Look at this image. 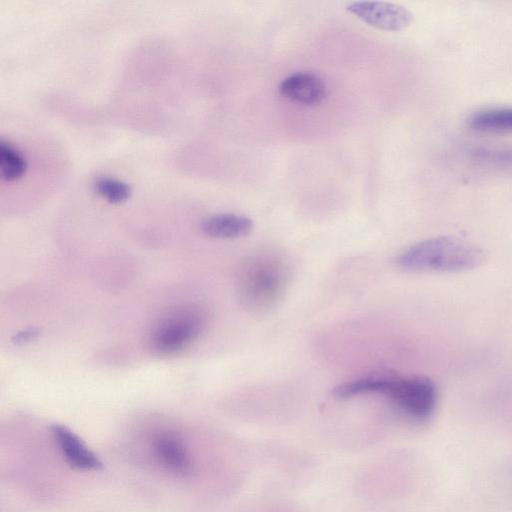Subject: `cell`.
I'll use <instances>...</instances> for the list:
<instances>
[{
  "instance_id": "cell-4",
  "label": "cell",
  "mask_w": 512,
  "mask_h": 512,
  "mask_svg": "<svg viewBox=\"0 0 512 512\" xmlns=\"http://www.w3.org/2000/svg\"><path fill=\"white\" fill-rule=\"evenodd\" d=\"M203 317L190 308L176 309L154 326L151 336V348L159 354L177 353L190 345L203 329Z\"/></svg>"
},
{
  "instance_id": "cell-6",
  "label": "cell",
  "mask_w": 512,
  "mask_h": 512,
  "mask_svg": "<svg viewBox=\"0 0 512 512\" xmlns=\"http://www.w3.org/2000/svg\"><path fill=\"white\" fill-rule=\"evenodd\" d=\"M51 434L61 455L71 467L84 471L98 470L102 467L98 456L66 426L52 425Z\"/></svg>"
},
{
  "instance_id": "cell-12",
  "label": "cell",
  "mask_w": 512,
  "mask_h": 512,
  "mask_svg": "<svg viewBox=\"0 0 512 512\" xmlns=\"http://www.w3.org/2000/svg\"><path fill=\"white\" fill-rule=\"evenodd\" d=\"M92 190L111 204L124 203L132 194V188L127 182L107 175L96 177L92 182Z\"/></svg>"
},
{
  "instance_id": "cell-3",
  "label": "cell",
  "mask_w": 512,
  "mask_h": 512,
  "mask_svg": "<svg viewBox=\"0 0 512 512\" xmlns=\"http://www.w3.org/2000/svg\"><path fill=\"white\" fill-rule=\"evenodd\" d=\"M286 263L277 255L261 254L251 258L240 275V295L244 305L254 312L272 308L288 283Z\"/></svg>"
},
{
  "instance_id": "cell-9",
  "label": "cell",
  "mask_w": 512,
  "mask_h": 512,
  "mask_svg": "<svg viewBox=\"0 0 512 512\" xmlns=\"http://www.w3.org/2000/svg\"><path fill=\"white\" fill-rule=\"evenodd\" d=\"M253 222L246 216L221 213L206 218L201 223L202 232L213 238L235 239L248 235Z\"/></svg>"
},
{
  "instance_id": "cell-5",
  "label": "cell",
  "mask_w": 512,
  "mask_h": 512,
  "mask_svg": "<svg viewBox=\"0 0 512 512\" xmlns=\"http://www.w3.org/2000/svg\"><path fill=\"white\" fill-rule=\"evenodd\" d=\"M346 9L363 22L379 29L399 31L413 21V14L405 7L383 1H357Z\"/></svg>"
},
{
  "instance_id": "cell-7",
  "label": "cell",
  "mask_w": 512,
  "mask_h": 512,
  "mask_svg": "<svg viewBox=\"0 0 512 512\" xmlns=\"http://www.w3.org/2000/svg\"><path fill=\"white\" fill-rule=\"evenodd\" d=\"M152 451L159 464L169 472L177 476H186L191 472L192 462L188 450L174 435L160 434L155 437Z\"/></svg>"
},
{
  "instance_id": "cell-11",
  "label": "cell",
  "mask_w": 512,
  "mask_h": 512,
  "mask_svg": "<svg viewBox=\"0 0 512 512\" xmlns=\"http://www.w3.org/2000/svg\"><path fill=\"white\" fill-rule=\"evenodd\" d=\"M28 169L24 153L10 141H0V177L3 181L14 182L23 178Z\"/></svg>"
},
{
  "instance_id": "cell-10",
  "label": "cell",
  "mask_w": 512,
  "mask_h": 512,
  "mask_svg": "<svg viewBox=\"0 0 512 512\" xmlns=\"http://www.w3.org/2000/svg\"><path fill=\"white\" fill-rule=\"evenodd\" d=\"M469 126L481 132H512V107L487 108L468 118Z\"/></svg>"
},
{
  "instance_id": "cell-2",
  "label": "cell",
  "mask_w": 512,
  "mask_h": 512,
  "mask_svg": "<svg viewBox=\"0 0 512 512\" xmlns=\"http://www.w3.org/2000/svg\"><path fill=\"white\" fill-rule=\"evenodd\" d=\"M356 390L360 395L384 394L407 416L418 421L430 418L437 404V388L425 376L376 373L358 379Z\"/></svg>"
},
{
  "instance_id": "cell-8",
  "label": "cell",
  "mask_w": 512,
  "mask_h": 512,
  "mask_svg": "<svg viewBox=\"0 0 512 512\" xmlns=\"http://www.w3.org/2000/svg\"><path fill=\"white\" fill-rule=\"evenodd\" d=\"M279 92L293 102L316 105L325 98L326 87L315 74L300 72L283 79L279 85Z\"/></svg>"
},
{
  "instance_id": "cell-1",
  "label": "cell",
  "mask_w": 512,
  "mask_h": 512,
  "mask_svg": "<svg viewBox=\"0 0 512 512\" xmlns=\"http://www.w3.org/2000/svg\"><path fill=\"white\" fill-rule=\"evenodd\" d=\"M485 258V252L476 245L438 236L408 247L397 256L396 263L409 271L457 272L475 268Z\"/></svg>"
},
{
  "instance_id": "cell-13",
  "label": "cell",
  "mask_w": 512,
  "mask_h": 512,
  "mask_svg": "<svg viewBox=\"0 0 512 512\" xmlns=\"http://www.w3.org/2000/svg\"><path fill=\"white\" fill-rule=\"evenodd\" d=\"M37 335V332L33 329L21 332L16 337L17 343H26L32 339H34Z\"/></svg>"
}]
</instances>
